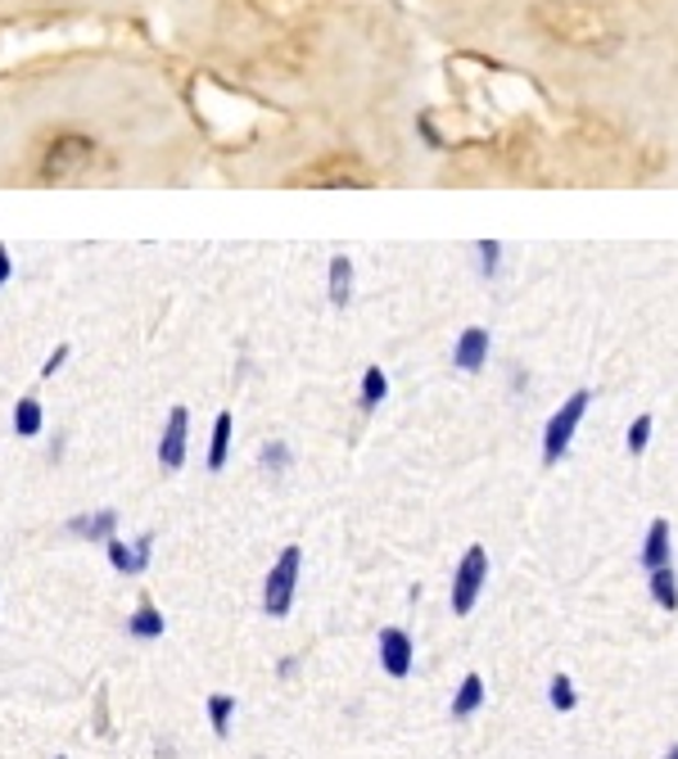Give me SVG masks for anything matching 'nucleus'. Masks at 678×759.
<instances>
[{
    "instance_id": "obj_1",
    "label": "nucleus",
    "mask_w": 678,
    "mask_h": 759,
    "mask_svg": "<svg viewBox=\"0 0 678 759\" xmlns=\"http://www.w3.org/2000/svg\"><path fill=\"white\" fill-rule=\"evenodd\" d=\"M539 19L547 23L552 36H561L565 46L575 50H597V46H611L615 42V27L607 23V14L592 10V5H579V0H552V5L539 10Z\"/></svg>"
},
{
    "instance_id": "obj_2",
    "label": "nucleus",
    "mask_w": 678,
    "mask_h": 759,
    "mask_svg": "<svg viewBox=\"0 0 678 759\" xmlns=\"http://www.w3.org/2000/svg\"><path fill=\"white\" fill-rule=\"evenodd\" d=\"M588 403H592V394H588V389H575L570 398L561 403V411L547 416V426H543V466H556L565 452H570L575 430H579V421H584Z\"/></svg>"
},
{
    "instance_id": "obj_3",
    "label": "nucleus",
    "mask_w": 678,
    "mask_h": 759,
    "mask_svg": "<svg viewBox=\"0 0 678 759\" xmlns=\"http://www.w3.org/2000/svg\"><path fill=\"white\" fill-rule=\"evenodd\" d=\"M298 569H304V547L290 543L281 552V560L268 569V584H262V611L272 620H285L294 605V588H298Z\"/></svg>"
},
{
    "instance_id": "obj_4",
    "label": "nucleus",
    "mask_w": 678,
    "mask_h": 759,
    "mask_svg": "<svg viewBox=\"0 0 678 759\" xmlns=\"http://www.w3.org/2000/svg\"><path fill=\"white\" fill-rule=\"evenodd\" d=\"M91 163H95V140L68 132V136H55L50 140L46 159H42V177L46 181H72V177H82Z\"/></svg>"
},
{
    "instance_id": "obj_5",
    "label": "nucleus",
    "mask_w": 678,
    "mask_h": 759,
    "mask_svg": "<svg viewBox=\"0 0 678 759\" xmlns=\"http://www.w3.org/2000/svg\"><path fill=\"white\" fill-rule=\"evenodd\" d=\"M488 584V552L484 547H466L457 575H452V615H471L475 601Z\"/></svg>"
},
{
    "instance_id": "obj_6",
    "label": "nucleus",
    "mask_w": 678,
    "mask_h": 759,
    "mask_svg": "<svg viewBox=\"0 0 678 759\" xmlns=\"http://www.w3.org/2000/svg\"><path fill=\"white\" fill-rule=\"evenodd\" d=\"M185 434H191V411L172 407L168 426H163V439H159V466L163 471H181L185 466Z\"/></svg>"
},
{
    "instance_id": "obj_7",
    "label": "nucleus",
    "mask_w": 678,
    "mask_h": 759,
    "mask_svg": "<svg viewBox=\"0 0 678 759\" xmlns=\"http://www.w3.org/2000/svg\"><path fill=\"white\" fill-rule=\"evenodd\" d=\"M488 353H494V339H488V330L484 326H466L462 335H457V344H452V366L457 371H484L488 366Z\"/></svg>"
},
{
    "instance_id": "obj_8",
    "label": "nucleus",
    "mask_w": 678,
    "mask_h": 759,
    "mask_svg": "<svg viewBox=\"0 0 678 759\" xmlns=\"http://www.w3.org/2000/svg\"><path fill=\"white\" fill-rule=\"evenodd\" d=\"M411 660H417V647L403 628H381V669L389 678H407L411 673Z\"/></svg>"
},
{
    "instance_id": "obj_9",
    "label": "nucleus",
    "mask_w": 678,
    "mask_h": 759,
    "mask_svg": "<svg viewBox=\"0 0 678 759\" xmlns=\"http://www.w3.org/2000/svg\"><path fill=\"white\" fill-rule=\"evenodd\" d=\"M109 565L118 569V575H140V569L149 565V556H155V534H140L136 543H123V539H109Z\"/></svg>"
},
{
    "instance_id": "obj_10",
    "label": "nucleus",
    "mask_w": 678,
    "mask_h": 759,
    "mask_svg": "<svg viewBox=\"0 0 678 759\" xmlns=\"http://www.w3.org/2000/svg\"><path fill=\"white\" fill-rule=\"evenodd\" d=\"M68 534L72 539H87V543H109L113 539V529H118V511H87V516H72L68 524Z\"/></svg>"
},
{
    "instance_id": "obj_11",
    "label": "nucleus",
    "mask_w": 678,
    "mask_h": 759,
    "mask_svg": "<svg viewBox=\"0 0 678 759\" xmlns=\"http://www.w3.org/2000/svg\"><path fill=\"white\" fill-rule=\"evenodd\" d=\"M669 552H674L669 520H652L647 539H643V565H647V575H652V569H660V565H674V560H669Z\"/></svg>"
},
{
    "instance_id": "obj_12",
    "label": "nucleus",
    "mask_w": 678,
    "mask_h": 759,
    "mask_svg": "<svg viewBox=\"0 0 678 759\" xmlns=\"http://www.w3.org/2000/svg\"><path fill=\"white\" fill-rule=\"evenodd\" d=\"M231 434H236V416L231 411H217L213 443H208V471H222L226 466V457H231Z\"/></svg>"
},
{
    "instance_id": "obj_13",
    "label": "nucleus",
    "mask_w": 678,
    "mask_h": 759,
    "mask_svg": "<svg viewBox=\"0 0 678 759\" xmlns=\"http://www.w3.org/2000/svg\"><path fill=\"white\" fill-rule=\"evenodd\" d=\"M326 294H330L335 308H349V298H353V262H349L344 253L330 258V281H326Z\"/></svg>"
},
{
    "instance_id": "obj_14",
    "label": "nucleus",
    "mask_w": 678,
    "mask_h": 759,
    "mask_svg": "<svg viewBox=\"0 0 678 759\" xmlns=\"http://www.w3.org/2000/svg\"><path fill=\"white\" fill-rule=\"evenodd\" d=\"M163 628H168V624H163V615H159V605H155V601H140V605H136V615L127 620V633L140 637V642L163 637Z\"/></svg>"
},
{
    "instance_id": "obj_15",
    "label": "nucleus",
    "mask_w": 678,
    "mask_h": 759,
    "mask_svg": "<svg viewBox=\"0 0 678 759\" xmlns=\"http://www.w3.org/2000/svg\"><path fill=\"white\" fill-rule=\"evenodd\" d=\"M647 584H652V601L660 605V611H678V575H674V565H660V569H652L647 575Z\"/></svg>"
},
{
    "instance_id": "obj_16",
    "label": "nucleus",
    "mask_w": 678,
    "mask_h": 759,
    "mask_svg": "<svg viewBox=\"0 0 678 759\" xmlns=\"http://www.w3.org/2000/svg\"><path fill=\"white\" fill-rule=\"evenodd\" d=\"M385 398H389V375L381 366H366L362 371V389H358V407L362 411H375Z\"/></svg>"
},
{
    "instance_id": "obj_17",
    "label": "nucleus",
    "mask_w": 678,
    "mask_h": 759,
    "mask_svg": "<svg viewBox=\"0 0 678 759\" xmlns=\"http://www.w3.org/2000/svg\"><path fill=\"white\" fill-rule=\"evenodd\" d=\"M479 705H484V678H479V673H466L462 688H457V696H452V710H448V714H452V718H471Z\"/></svg>"
},
{
    "instance_id": "obj_18",
    "label": "nucleus",
    "mask_w": 678,
    "mask_h": 759,
    "mask_svg": "<svg viewBox=\"0 0 678 759\" xmlns=\"http://www.w3.org/2000/svg\"><path fill=\"white\" fill-rule=\"evenodd\" d=\"M42 421H46L42 403H36V398H19V407H14V434L19 439H36V434H42Z\"/></svg>"
},
{
    "instance_id": "obj_19",
    "label": "nucleus",
    "mask_w": 678,
    "mask_h": 759,
    "mask_svg": "<svg viewBox=\"0 0 678 759\" xmlns=\"http://www.w3.org/2000/svg\"><path fill=\"white\" fill-rule=\"evenodd\" d=\"M231 718H236V696H226V692H213L208 696V724L217 737L231 733Z\"/></svg>"
},
{
    "instance_id": "obj_20",
    "label": "nucleus",
    "mask_w": 678,
    "mask_h": 759,
    "mask_svg": "<svg viewBox=\"0 0 678 759\" xmlns=\"http://www.w3.org/2000/svg\"><path fill=\"white\" fill-rule=\"evenodd\" d=\"M290 462H294V457H290V448H285L281 439H272V443H262V452H258V466H262V471H268L272 479H281V475L290 471Z\"/></svg>"
},
{
    "instance_id": "obj_21",
    "label": "nucleus",
    "mask_w": 678,
    "mask_h": 759,
    "mask_svg": "<svg viewBox=\"0 0 678 759\" xmlns=\"http://www.w3.org/2000/svg\"><path fill=\"white\" fill-rule=\"evenodd\" d=\"M647 443H652V416L643 411V416H633V426H629V434H624V448H629V457H643V452H647Z\"/></svg>"
},
{
    "instance_id": "obj_22",
    "label": "nucleus",
    "mask_w": 678,
    "mask_h": 759,
    "mask_svg": "<svg viewBox=\"0 0 678 759\" xmlns=\"http://www.w3.org/2000/svg\"><path fill=\"white\" fill-rule=\"evenodd\" d=\"M547 701H552V710H561V714L575 710V701H579V696H575V682L565 678V673H556V678L547 682Z\"/></svg>"
},
{
    "instance_id": "obj_23",
    "label": "nucleus",
    "mask_w": 678,
    "mask_h": 759,
    "mask_svg": "<svg viewBox=\"0 0 678 759\" xmlns=\"http://www.w3.org/2000/svg\"><path fill=\"white\" fill-rule=\"evenodd\" d=\"M475 253H479V272H484V276H498V268H502V262H498V258H502V245H498V240H479Z\"/></svg>"
},
{
    "instance_id": "obj_24",
    "label": "nucleus",
    "mask_w": 678,
    "mask_h": 759,
    "mask_svg": "<svg viewBox=\"0 0 678 759\" xmlns=\"http://www.w3.org/2000/svg\"><path fill=\"white\" fill-rule=\"evenodd\" d=\"M268 14H294V10H308L313 0H258Z\"/></svg>"
},
{
    "instance_id": "obj_25",
    "label": "nucleus",
    "mask_w": 678,
    "mask_h": 759,
    "mask_svg": "<svg viewBox=\"0 0 678 759\" xmlns=\"http://www.w3.org/2000/svg\"><path fill=\"white\" fill-rule=\"evenodd\" d=\"M64 362H68V344H59V349H55V353L42 362V380H55V371H59Z\"/></svg>"
},
{
    "instance_id": "obj_26",
    "label": "nucleus",
    "mask_w": 678,
    "mask_h": 759,
    "mask_svg": "<svg viewBox=\"0 0 678 759\" xmlns=\"http://www.w3.org/2000/svg\"><path fill=\"white\" fill-rule=\"evenodd\" d=\"M14 276V262H10V249H5V240H0V285H5Z\"/></svg>"
},
{
    "instance_id": "obj_27",
    "label": "nucleus",
    "mask_w": 678,
    "mask_h": 759,
    "mask_svg": "<svg viewBox=\"0 0 678 759\" xmlns=\"http://www.w3.org/2000/svg\"><path fill=\"white\" fill-rule=\"evenodd\" d=\"M520 389H530V375H524L520 366H511V394H520Z\"/></svg>"
},
{
    "instance_id": "obj_28",
    "label": "nucleus",
    "mask_w": 678,
    "mask_h": 759,
    "mask_svg": "<svg viewBox=\"0 0 678 759\" xmlns=\"http://www.w3.org/2000/svg\"><path fill=\"white\" fill-rule=\"evenodd\" d=\"M421 136H426V140H430V145L439 149V136H434V127H430V118H421Z\"/></svg>"
},
{
    "instance_id": "obj_29",
    "label": "nucleus",
    "mask_w": 678,
    "mask_h": 759,
    "mask_svg": "<svg viewBox=\"0 0 678 759\" xmlns=\"http://www.w3.org/2000/svg\"><path fill=\"white\" fill-rule=\"evenodd\" d=\"M294 669H298V660H294V656H285V660H281V678H290Z\"/></svg>"
},
{
    "instance_id": "obj_30",
    "label": "nucleus",
    "mask_w": 678,
    "mask_h": 759,
    "mask_svg": "<svg viewBox=\"0 0 678 759\" xmlns=\"http://www.w3.org/2000/svg\"><path fill=\"white\" fill-rule=\"evenodd\" d=\"M155 755H159V759H177V750H172V746H159Z\"/></svg>"
},
{
    "instance_id": "obj_31",
    "label": "nucleus",
    "mask_w": 678,
    "mask_h": 759,
    "mask_svg": "<svg viewBox=\"0 0 678 759\" xmlns=\"http://www.w3.org/2000/svg\"><path fill=\"white\" fill-rule=\"evenodd\" d=\"M665 759H678V746H669V755H665Z\"/></svg>"
},
{
    "instance_id": "obj_32",
    "label": "nucleus",
    "mask_w": 678,
    "mask_h": 759,
    "mask_svg": "<svg viewBox=\"0 0 678 759\" xmlns=\"http://www.w3.org/2000/svg\"><path fill=\"white\" fill-rule=\"evenodd\" d=\"M59 759H64V755H59Z\"/></svg>"
}]
</instances>
